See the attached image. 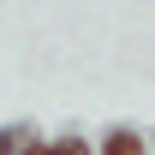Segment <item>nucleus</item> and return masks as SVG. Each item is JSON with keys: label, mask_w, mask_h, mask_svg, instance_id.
Returning <instances> with one entry per match:
<instances>
[{"label": "nucleus", "mask_w": 155, "mask_h": 155, "mask_svg": "<svg viewBox=\"0 0 155 155\" xmlns=\"http://www.w3.org/2000/svg\"><path fill=\"white\" fill-rule=\"evenodd\" d=\"M107 155H143V143H137L131 131H114V143H107Z\"/></svg>", "instance_id": "f257e3e1"}, {"label": "nucleus", "mask_w": 155, "mask_h": 155, "mask_svg": "<svg viewBox=\"0 0 155 155\" xmlns=\"http://www.w3.org/2000/svg\"><path fill=\"white\" fill-rule=\"evenodd\" d=\"M48 155H90L84 143H60V149H48Z\"/></svg>", "instance_id": "f03ea898"}]
</instances>
